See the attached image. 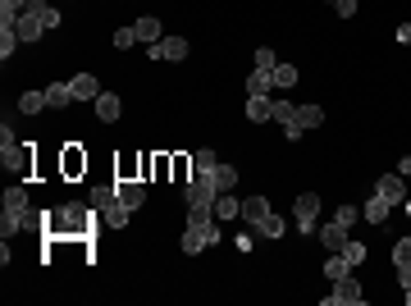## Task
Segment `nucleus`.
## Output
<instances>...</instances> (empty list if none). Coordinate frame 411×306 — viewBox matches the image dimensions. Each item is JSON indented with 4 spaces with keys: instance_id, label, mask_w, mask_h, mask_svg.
Masks as SVG:
<instances>
[{
    "instance_id": "obj_4",
    "label": "nucleus",
    "mask_w": 411,
    "mask_h": 306,
    "mask_svg": "<svg viewBox=\"0 0 411 306\" xmlns=\"http://www.w3.org/2000/svg\"><path fill=\"white\" fill-rule=\"evenodd\" d=\"M315 215H320V197L315 192H302V197L292 201V224L302 233H315Z\"/></svg>"
},
{
    "instance_id": "obj_10",
    "label": "nucleus",
    "mask_w": 411,
    "mask_h": 306,
    "mask_svg": "<svg viewBox=\"0 0 411 306\" xmlns=\"http://www.w3.org/2000/svg\"><path fill=\"white\" fill-rule=\"evenodd\" d=\"M115 192H119V187H115ZM97 215H101V224H106V229H124V224H128V215H133V210L124 206L119 197H115V201H110V206H101Z\"/></svg>"
},
{
    "instance_id": "obj_8",
    "label": "nucleus",
    "mask_w": 411,
    "mask_h": 306,
    "mask_svg": "<svg viewBox=\"0 0 411 306\" xmlns=\"http://www.w3.org/2000/svg\"><path fill=\"white\" fill-rule=\"evenodd\" d=\"M375 192L389 201V206H402V201H407V183H402V174H384L375 183Z\"/></svg>"
},
{
    "instance_id": "obj_11",
    "label": "nucleus",
    "mask_w": 411,
    "mask_h": 306,
    "mask_svg": "<svg viewBox=\"0 0 411 306\" xmlns=\"http://www.w3.org/2000/svg\"><path fill=\"white\" fill-rule=\"evenodd\" d=\"M69 87H74V101H97L101 96V83L92 74H74V78H69Z\"/></svg>"
},
{
    "instance_id": "obj_19",
    "label": "nucleus",
    "mask_w": 411,
    "mask_h": 306,
    "mask_svg": "<svg viewBox=\"0 0 411 306\" xmlns=\"http://www.w3.org/2000/svg\"><path fill=\"white\" fill-rule=\"evenodd\" d=\"M210 210H215V219H238V215H242V201L233 197V192H219Z\"/></svg>"
},
{
    "instance_id": "obj_39",
    "label": "nucleus",
    "mask_w": 411,
    "mask_h": 306,
    "mask_svg": "<svg viewBox=\"0 0 411 306\" xmlns=\"http://www.w3.org/2000/svg\"><path fill=\"white\" fill-rule=\"evenodd\" d=\"M393 37H398L402 46H411V23H402V28H398V33H393Z\"/></svg>"
},
{
    "instance_id": "obj_5",
    "label": "nucleus",
    "mask_w": 411,
    "mask_h": 306,
    "mask_svg": "<svg viewBox=\"0 0 411 306\" xmlns=\"http://www.w3.org/2000/svg\"><path fill=\"white\" fill-rule=\"evenodd\" d=\"M320 124H325V110H320V105H297V119L283 128V137H288V142H297L306 128H320Z\"/></svg>"
},
{
    "instance_id": "obj_25",
    "label": "nucleus",
    "mask_w": 411,
    "mask_h": 306,
    "mask_svg": "<svg viewBox=\"0 0 411 306\" xmlns=\"http://www.w3.org/2000/svg\"><path fill=\"white\" fill-rule=\"evenodd\" d=\"M283 229H288V219H279L274 210H270V215H265V219L256 224V233H265V238H283Z\"/></svg>"
},
{
    "instance_id": "obj_26",
    "label": "nucleus",
    "mask_w": 411,
    "mask_h": 306,
    "mask_svg": "<svg viewBox=\"0 0 411 306\" xmlns=\"http://www.w3.org/2000/svg\"><path fill=\"white\" fill-rule=\"evenodd\" d=\"M115 197H119V192H115V183H97V187H92V192H87V201H92V206H110V201H115Z\"/></svg>"
},
{
    "instance_id": "obj_15",
    "label": "nucleus",
    "mask_w": 411,
    "mask_h": 306,
    "mask_svg": "<svg viewBox=\"0 0 411 306\" xmlns=\"http://www.w3.org/2000/svg\"><path fill=\"white\" fill-rule=\"evenodd\" d=\"M115 187H119V201H124L128 210H137L142 201H146V187H142V183H133V178H119Z\"/></svg>"
},
{
    "instance_id": "obj_12",
    "label": "nucleus",
    "mask_w": 411,
    "mask_h": 306,
    "mask_svg": "<svg viewBox=\"0 0 411 306\" xmlns=\"http://www.w3.org/2000/svg\"><path fill=\"white\" fill-rule=\"evenodd\" d=\"M46 105L51 110H69L74 105V87H69V83H46Z\"/></svg>"
},
{
    "instance_id": "obj_41",
    "label": "nucleus",
    "mask_w": 411,
    "mask_h": 306,
    "mask_svg": "<svg viewBox=\"0 0 411 306\" xmlns=\"http://www.w3.org/2000/svg\"><path fill=\"white\" fill-rule=\"evenodd\" d=\"M402 210H407V219H411V197H407V201H402Z\"/></svg>"
},
{
    "instance_id": "obj_34",
    "label": "nucleus",
    "mask_w": 411,
    "mask_h": 306,
    "mask_svg": "<svg viewBox=\"0 0 411 306\" xmlns=\"http://www.w3.org/2000/svg\"><path fill=\"white\" fill-rule=\"evenodd\" d=\"M128 46H137V28H119L115 33V51H128Z\"/></svg>"
},
{
    "instance_id": "obj_32",
    "label": "nucleus",
    "mask_w": 411,
    "mask_h": 306,
    "mask_svg": "<svg viewBox=\"0 0 411 306\" xmlns=\"http://www.w3.org/2000/svg\"><path fill=\"white\" fill-rule=\"evenodd\" d=\"M270 119H279L283 128H288V124L297 119V105H292V101H274V114H270Z\"/></svg>"
},
{
    "instance_id": "obj_13",
    "label": "nucleus",
    "mask_w": 411,
    "mask_h": 306,
    "mask_svg": "<svg viewBox=\"0 0 411 306\" xmlns=\"http://www.w3.org/2000/svg\"><path fill=\"white\" fill-rule=\"evenodd\" d=\"M119 114H124L119 96H115V92H101V96H97V119H101V124H115Z\"/></svg>"
},
{
    "instance_id": "obj_28",
    "label": "nucleus",
    "mask_w": 411,
    "mask_h": 306,
    "mask_svg": "<svg viewBox=\"0 0 411 306\" xmlns=\"http://www.w3.org/2000/svg\"><path fill=\"white\" fill-rule=\"evenodd\" d=\"M23 10H28V0H0V23H10V28H14V19H19Z\"/></svg>"
},
{
    "instance_id": "obj_7",
    "label": "nucleus",
    "mask_w": 411,
    "mask_h": 306,
    "mask_svg": "<svg viewBox=\"0 0 411 306\" xmlns=\"http://www.w3.org/2000/svg\"><path fill=\"white\" fill-rule=\"evenodd\" d=\"M146 55H151V60H183L187 42H183V37H160L156 46H146Z\"/></svg>"
},
{
    "instance_id": "obj_29",
    "label": "nucleus",
    "mask_w": 411,
    "mask_h": 306,
    "mask_svg": "<svg viewBox=\"0 0 411 306\" xmlns=\"http://www.w3.org/2000/svg\"><path fill=\"white\" fill-rule=\"evenodd\" d=\"M343 261L352 265V270H357V265H366V247H361V242H352V238H347V242H343Z\"/></svg>"
},
{
    "instance_id": "obj_38",
    "label": "nucleus",
    "mask_w": 411,
    "mask_h": 306,
    "mask_svg": "<svg viewBox=\"0 0 411 306\" xmlns=\"http://www.w3.org/2000/svg\"><path fill=\"white\" fill-rule=\"evenodd\" d=\"M334 10H338V19H352V14H357V0H338Z\"/></svg>"
},
{
    "instance_id": "obj_2",
    "label": "nucleus",
    "mask_w": 411,
    "mask_h": 306,
    "mask_svg": "<svg viewBox=\"0 0 411 306\" xmlns=\"http://www.w3.org/2000/svg\"><path fill=\"white\" fill-rule=\"evenodd\" d=\"M0 164H5V169H28V151L19 146L10 124H0Z\"/></svg>"
},
{
    "instance_id": "obj_6",
    "label": "nucleus",
    "mask_w": 411,
    "mask_h": 306,
    "mask_svg": "<svg viewBox=\"0 0 411 306\" xmlns=\"http://www.w3.org/2000/svg\"><path fill=\"white\" fill-rule=\"evenodd\" d=\"M183 197H187V210H192V206H206V210H210V206H215V197H219V192H215V183H210L206 174H196L192 183L183 187Z\"/></svg>"
},
{
    "instance_id": "obj_20",
    "label": "nucleus",
    "mask_w": 411,
    "mask_h": 306,
    "mask_svg": "<svg viewBox=\"0 0 411 306\" xmlns=\"http://www.w3.org/2000/svg\"><path fill=\"white\" fill-rule=\"evenodd\" d=\"M265 215H270V201H265V197H247V201H242V219H247L251 229H256Z\"/></svg>"
},
{
    "instance_id": "obj_3",
    "label": "nucleus",
    "mask_w": 411,
    "mask_h": 306,
    "mask_svg": "<svg viewBox=\"0 0 411 306\" xmlns=\"http://www.w3.org/2000/svg\"><path fill=\"white\" fill-rule=\"evenodd\" d=\"M338 302H343V306H361V302H366V288H361L352 274H343V279H334V293L325 297V306H338Z\"/></svg>"
},
{
    "instance_id": "obj_18",
    "label": "nucleus",
    "mask_w": 411,
    "mask_h": 306,
    "mask_svg": "<svg viewBox=\"0 0 411 306\" xmlns=\"http://www.w3.org/2000/svg\"><path fill=\"white\" fill-rule=\"evenodd\" d=\"M389 210H393V206L375 192V197H370L366 206H361V219H366V224H384V219H389Z\"/></svg>"
},
{
    "instance_id": "obj_43",
    "label": "nucleus",
    "mask_w": 411,
    "mask_h": 306,
    "mask_svg": "<svg viewBox=\"0 0 411 306\" xmlns=\"http://www.w3.org/2000/svg\"><path fill=\"white\" fill-rule=\"evenodd\" d=\"M329 5H338V0H329Z\"/></svg>"
},
{
    "instance_id": "obj_33",
    "label": "nucleus",
    "mask_w": 411,
    "mask_h": 306,
    "mask_svg": "<svg viewBox=\"0 0 411 306\" xmlns=\"http://www.w3.org/2000/svg\"><path fill=\"white\" fill-rule=\"evenodd\" d=\"M393 265H398V270H402V265H411V238L393 242Z\"/></svg>"
},
{
    "instance_id": "obj_27",
    "label": "nucleus",
    "mask_w": 411,
    "mask_h": 306,
    "mask_svg": "<svg viewBox=\"0 0 411 306\" xmlns=\"http://www.w3.org/2000/svg\"><path fill=\"white\" fill-rule=\"evenodd\" d=\"M270 78H274V87H292V83H297L302 74H297L292 65H274V69H270Z\"/></svg>"
},
{
    "instance_id": "obj_31",
    "label": "nucleus",
    "mask_w": 411,
    "mask_h": 306,
    "mask_svg": "<svg viewBox=\"0 0 411 306\" xmlns=\"http://www.w3.org/2000/svg\"><path fill=\"white\" fill-rule=\"evenodd\" d=\"M325 274H329V279H343V274H352V265L343 261V252H334V256L325 261Z\"/></svg>"
},
{
    "instance_id": "obj_30",
    "label": "nucleus",
    "mask_w": 411,
    "mask_h": 306,
    "mask_svg": "<svg viewBox=\"0 0 411 306\" xmlns=\"http://www.w3.org/2000/svg\"><path fill=\"white\" fill-rule=\"evenodd\" d=\"M192 164H196V174H210V169H215V164H219V155L210 151V146H201V151L192 155Z\"/></svg>"
},
{
    "instance_id": "obj_16",
    "label": "nucleus",
    "mask_w": 411,
    "mask_h": 306,
    "mask_svg": "<svg viewBox=\"0 0 411 306\" xmlns=\"http://www.w3.org/2000/svg\"><path fill=\"white\" fill-rule=\"evenodd\" d=\"M206 178L215 183V192H233V183H238V169H233V164H224V160H219V164H215V169H210V174H206Z\"/></svg>"
},
{
    "instance_id": "obj_24",
    "label": "nucleus",
    "mask_w": 411,
    "mask_h": 306,
    "mask_svg": "<svg viewBox=\"0 0 411 306\" xmlns=\"http://www.w3.org/2000/svg\"><path fill=\"white\" fill-rule=\"evenodd\" d=\"M19 42H23V37H19V33H14L10 23H0V60H10V55H14V51H19Z\"/></svg>"
},
{
    "instance_id": "obj_14",
    "label": "nucleus",
    "mask_w": 411,
    "mask_h": 306,
    "mask_svg": "<svg viewBox=\"0 0 411 306\" xmlns=\"http://www.w3.org/2000/svg\"><path fill=\"white\" fill-rule=\"evenodd\" d=\"M347 233H352V229H347V224H338V219H329L325 229H320V242H325L329 252H343V242H347Z\"/></svg>"
},
{
    "instance_id": "obj_21",
    "label": "nucleus",
    "mask_w": 411,
    "mask_h": 306,
    "mask_svg": "<svg viewBox=\"0 0 411 306\" xmlns=\"http://www.w3.org/2000/svg\"><path fill=\"white\" fill-rule=\"evenodd\" d=\"M274 114V101L270 96H247V119L251 124H265Z\"/></svg>"
},
{
    "instance_id": "obj_22",
    "label": "nucleus",
    "mask_w": 411,
    "mask_h": 306,
    "mask_svg": "<svg viewBox=\"0 0 411 306\" xmlns=\"http://www.w3.org/2000/svg\"><path fill=\"white\" fill-rule=\"evenodd\" d=\"M274 78L265 74V69H256V74H247V96H270Z\"/></svg>"
},
{
    "instance_id": "obj_42",
    "label": "nucleus",
    "mask_w": 411,
    "mask_h": 306,
    "mask_svg": "<svg viewBox=\"0 0 411 306\" xmlns=\"http://www.w3.org/2000/svg\"><path fill=\"white\" fill-rule=\"evenodd\" d=\"M402 297H407V306H411V288H402Z\"/></svg>"
},
{
    "instance_id": "obj_35",
    "label": "nucleus",
    "mask_w": 411,
    "mask_h": 306,
    "mask_svg": "<svg viewBox=\"0 0 411 306\" xmlns=\"http://www.w3.org/2000/svg\"><path fill=\"white\" fill-rule=\"evenodd\" d=\"M274 65H279V55H274L270 46H260V51H256V69H265V74H270Z\"/></svg>"
},
{
    "instance_id": "obj_9",
    "label": "nucleus",
    "mask_w": 411,
    "mask_h": 306,
    "mask_svg": "<svg viewBox=\"0 0 411 306\" xmlns=\"http://www.w3.org/2000/svg\"><path fill=\"white\" fill-rule=\"evenodd\" d=\"M14 33H19L23 42H42V33H46V23H42V14H33V10H23L19 19H14Z\"/></svg>"
},
{
    "instance_id": "obj_36",
    "label": "nucleus",
    "mask_w": 411,
    "mask_h": 306,
    "mask_svg": "<svg viewBox=\"0 0 411 306\" xmlns=\"http://www.w3.org/2000/svg\"><path fill=\"white\" fill-rule=\"evenodd\" d=\"M357 219H361V210H357V206H338V224H347V229H352Z\"/></svg>"
},
{
    "instance_id": "obj_1",
    "label": "nucleus",
    "mask_w": 411,
    "mask_h": 306,
    "mask_svg": "<svg viewBox=\"0 0 411 306\" xmlns=\"http://www.w3.org/2000/svg\"><path fill=\"white\" fill-rule=\"evenodd\" d=\"M87 219H97V206L92 201H69V206H60V210H51V219H46V229H55V233H65V238H78V233L87 229Z\"/></svg>"
},
{
    "instance_id": "obj_40",
    "label": "nucleus",
    "mask_w": 411,
    "mask_h": 306,
    "mask_svg": "<svg viewBox=\"0 0 411 306\" xmlns=\"http://www.w3.org/2000/svg\"><path fill=\"white\" fill-rule=\"evenodd\" d=\"M398 174H402V178H411V155H402V160H398Z\"/></svg>"
},
{
    "instance_id": "obj_23",
    "label": "nucleus",
    "mask_w": 411,
    "mask_h": 306,
    "mask_svg": "<svg viewBox=\"0 0 411 306\" xmlns=\"http://www.w3.org/2000/svg\"><path fill=\"white\" fill-rule=\"evenodd\" d=\"M19 110H23V114H42V110H51V105H46V92H23Z\"/></svg>"
},
{
    "instance_id": "obj_37",
    "label": "nucleus",
    "mask_w": 411,
    "mask_h": 306,
    "mask_svg": "<svg viewBox=\"0 0 411 306\" xmlns=\"http://www.w3.org/2000/svg\"><path fill=\"white\" fill-rule=\"evenodd\" d=\"M78 169H83V155L69 151V155H65V174H78Z\"/></svg>"
},
{
    "instance_id": "obj_17",
    "label": "nucleus",
    "mask_w": 411,
    "mask_h": 306,
    "mask_svg": "<svg viewBox=\"0 0 411 306\" xmlns=\"http://www.w3.org/2000/svg\"><path fill=\"white\" fill-rule=\"evenodd\" d=\"M133 28H137V42H146V46H156V42L165 37V33H160V19H156V14H142Z\"/></svg>"
}]
</instances>
